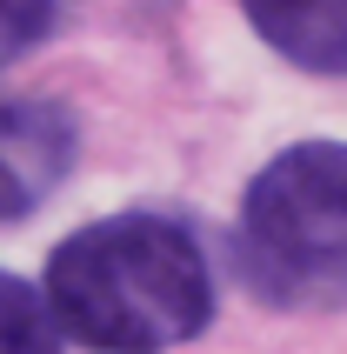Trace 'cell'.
Wrapping results in <instances>:
<instances>
[{"label":"cell","mask_w":347,"mask_h":354,"mask_svg":"<svg viewBox=\"0 0 347 354\" xmlns=\"http://www.w3.org/2000/svg\"><path fill=\"white\" fill-rule=\"evenodd\" d=\"M47 301L94 354H160L214 321L200 241L167 214H107L47 254Z\"/></svg>","instance_id":"6da1fadb"},{"label":"cell","mask_w":347,"mask_h":354,"mask_svg":"<svg viewBox=\"0 0 347 354\" xmlns=\"http://www.w3.org/2000/svg\"><path fill=\"white\" fill-rule=\"evenodd\" d=\"M241 281L268 308L347 301V140H301L254 174L241 201Z\"/></svg>","instance_id":"7a4b0ae2"},{"label":"cell","mask_w":347,"mask_h":354,"mask_svg":"<svg viewBox=\"0 0 347 354\" xmlns=\"http://www.w3.org/2000/svg\"><path fill=\"white\" fill-rule=\"evenodd\" d=\"M74 167V114L54 100H0V221H27Z\"/></svg>","instance_id":"3957f363"},{"label":"cell","mask_w":347,"mask_h":354,"mask_svg":"<svg viewBox=\"0 0 347 354\" xmlns=\"http://www.w3.org/2000/svg\"><path fill=\"white\" fill-rule=\"evenodd\" d=\"M241 7L281 60L347 80V0H241Z\"/></svg>","instance_id":"277c9868"},{"label":"cell","mask_w":347,"mask_h":354,"mask_svg":"<svg viewBox=\"0 0 347 354\" xmlns=\"http://www.w3.org/2000/svg\"><path fill=\"white\" fill-rule=\"evenodd\" d=\"M60 328L47 288H27L20 274H0V354H60Z\"/></svg>","instance_id":"5b68a950"},{"label":"cell","mask_w":347,"mask_h":354,"mask_svg":"<svg viewBox=\"0 0 347 354\" xmlns=\"http://www.w3.org/2000/svg\"><path fill=\"white\" fill-rule=\"evenodd\" d=\"M54 27V0H0V67L40 47Z\"/></svg>","instance_id":"8992f818"}]
</instances>
